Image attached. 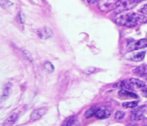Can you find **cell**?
Returning <instances> with one entry per match:
<instances>
[{
	"instance_id": "1",
	"label": "cell",
	"mask_w": 147,
	"mask_h": 126,
	"mask_svg": "<svg viewBox=\"0 0 147 126\" xmlns=\"http://www.w3.org/2000/svg\"><path fill=\"white\" fill-rule=\"evenodd\" d=\"M115 22L117 24H119V26H122V27L133 28L147 22V17L144 14H140V13H119V15L115 19Z\"/></svg>"
},
{
	"instance_id": "2",
	"label": "cell",
	"mask_w": 147,
	"mask_h": 126,
	"mask_svg": "<svg viewBox=\"0 0 147 126\" xmlns=\"http://www.w3.org/2000/svg\"><path fill=\"white\" fill-rule=\"evenodd\" d=\"M137 2H135V0H119L116 5L114 11L116 13H122L123 11H129L131 9H133L136 6Z\"/></svg>"
},
{
	"instance_id": "3",
	"label": "cell",
	"mask_w": 147,
	"mask_h": 126,
	"mask_svg": "<svg viewBox=\"0 0 147 126\" xmlns=\"http://www.w3.org/2000/svg\"><path fill=\"white\" fill-rule=\"evenodd\" d=\"M119 0H99L98 5V8L103 11H114Z\"/></svg>"
},
{
	"instance_id": "4",
	"label": "cell",
	"mask_w": 147,
	"mask_h": 126,
	"mask_svg": "<svg viewBox=\"0 0 147 126\" xmlns=\"http://www.w3.org/2000/svg\"><path fill=\"white\" fill-rule=\"evenodd\" d=\"M143 48H147V39H140L139 41H136V42L128 43V46H127V48L129 51L135 50V49Z\"/></svg>"
},
{
	"instance_id": "5",
	"label": "cell",
	"mask_w": 147,
	"mask_h": 126,
	"mask_svg": "<svg viewBox=\"0 0 147 126\" xmlns=\"http://www.w3.org/2000/svg\"><path fill=\"white\" fill-rule=\"evenodd\" d=\"M46 112H47V108L46 107H42V108H39V109H36L33 113L31 114V121H37V119H39L40 118H42V117L46 114Z\"/></svg>"
},
{
	"instance_id": "6",
	"label": "cell",
	"mask_w": 147,
	"mask_h": 126,
	"mask_svg": "<svg viewBox=\"0 0 147 126\" xmlns=\"http://www.w3.org/2000/svg\"><path fill=\"white\" fill-rule=\"evenodd\" d=\"M111 115V111L110 109H108L106 107H100L96 110V112L95 114V116L98 119H106L108 118Z\"/></svg>"
},
{
	"instance_id": "7",
	"label": "cell",
	"mask_w": 147,
	"mask_h": 126,
	"mask_svg": "<svg viewBox=\"0 0 147 126\" xmlns=\"http://www.w3.org/2000/svg\"><path fill=\"white\" fill-rule=\"evenodd\" d=\"M38 37L41 39H49L53 36V31L49 28H42L36 31Z\"/></svg>"
},
{
	"instance_id": "8",
	"label": "cell",
	"mask_w": 147,
	"mask_h": 126,
	"mask_svg": "<svg viewBox=\"0 0 147 126\" xmlns=\"http://www.w3.org/2000/svg\"><path fill=\"white\" fill-rule=\"evenodd\" d=\"M119 97L121 99H138L139 96L135 93L131 92V90L128 89H121L119 92Z\"/></svg>"
},
{
	"instance_id": "9",
	"label": "cell",
	"mask_w": 147,
	"mask_h": 126,
	"mask_svg": "<svg viewBox=\"0 0 147 126\" xmlns=\"http://www.w3.org/2000/svg\"><path fill=\"white\" fill-rule=\"evenodd\" d=\"M11 83H6L4 84V87H3V93H2V98H1V101H5L6 99L9 98V96L11 95Z\"/></svg>"
},
{
	"instance_id": "10",
	"label": "cell",
	"mask_w": 147,
	"mask_h": 126,
	"mask_svg": "<svg viewBox=\"0 0 147 126\" xmlns=\"http://www.w3.org/2000/svg\"><path fill=\"white\" fill-rule=\"evenodd\" d=\"M133 72L135 74L140 76V77H146L147 75V64H142V66H139L136 68H134Z\"/></svg>"
},
{
	"instance_id": "11",
	"label": "cell",
	"mask_w": 147,
	"mask_h": 126,
	"mask_svg": "<svg viewBox=\"0 0 147 126\" xmlns=\"http://www.w3.org/2000/svg\"><path fill=\"white\" fill-rule=\"evenodd\" d=\"M129 82L131 83V84L133 86V87H136V88H144L146 87V84L144 82L139 80V79H136V78H131Z\"/></svg>"
},
{
	"instance_id": "12",
	"label": "cell",
	"mask_w": 147,
	"mask_h": 126,
	"mask_svg": "<svg viewBox=\"0 0 147 126\" xmlns=\"http://www.w3.org/2000/svg\"><path fill=\"white\" fill-rule=\"evenodd\" d=\"M115 86L119 87V88H121V89H128V90H131L133 88V86L131 84L129 80L128 81H120L117 84H115Z\"/></svg>"
},
{
	"instance_id": "13",
	"label": "cell",
	"mask_w": 147,
	"mask_h": 126,
	"mask_svg": "<svg viewBox=\"0 0 147 126\" xmlns=\"http://www.w3.org/2000/svg\"><path fill=\"white\" fill-rule=\"evenodd\" d=\"M145 54H146L145 51H140V52H138V53L133 54L132 56H130L129 59L134 61V62H142V61H143V59H144Z\"/></svg>"
},
{
	"instance_id": "14",
	"label": "cell",
	"mask_w": 147,
	"mask_h": 126,
	"mask_svg": "<svg viewBox=\"0 0 147 126\" xmlns=\"http://www.w3.org/2000/svg\"><path fill=\"white\" fill-rule=\"evenodd\" d=\"M130 119L132 121H140V119H144V115L142 111H139V110H136V111H133L132 114L130 115Z\"/></svg>"
},
{
	"instance_id": "15",
	"label": "cell",
	"mask_w": 147,
	"mask_h": 126,
	"mask_svg": "<svg viewBox=\"0 0 147 126\" xmlns=\"http://www.w3.org/2000/svg\"><path fill=\"white\" fill-rule=\"evenodd\" d=\"M17 118H18V114L14 113V114H11V115L9 117V118L6 119V121L4 122V126H7V125H13L14 122L16 121Z\"/></svg>"
},
{
	"instance_id": "16",
	"label": "cell",
	"mask_w": 147,
	"mask_h": 126,
	"mask_svg": "<svg viewBox=\"0 0 147 126\" xmlns=\"http://www.w3.org/2000/svg\"><path fill=\"white\" fill-rule=\"evenodd\" d=\"M76 121H78V117L76 116H72V117H69L68 119H65V121L63 122V125H75L76 124Z\"/></svg>"
},
{
	"instance_id": "17",
	"label": "cell",
	"mask_w": 147,
	"mask_h": 126,
	"mask_svg": "<svg viewBox=\"0 0 147 126\" xmlns=\"http://www.w3.org/2000/svg\"><path fill=\"white\" fill-rule=\"evenodd\" d=\"M96 110H98V109H96V106H93V107L89 108V109L86 111V113H85V117H86L87 119H89V118H91V117H93L96 114Z\"/></svg>"
},
{
	"instance_id": "18",
	"label": "cell",
	"mask_w": 147,
	"mask_h": 126,
	"mask_svg": "<svg viewBox=\"0 0 147 126\" xmlns=\"http://www.w3.org/2000/svg\"><path fill=\"white\" fill-rule=\"evenodd\" d=\"M44 68H45V70L48 73H52V72H54V70H55V67L54 66L50 63V62H46L45 64H44Z\"/></svg>"
},
{
	"instance_id": "19",
	"label": "cell",
	"mask_w": 147,
	"mask_h": 126,
	"mask_svg": "<svg viewBox=\"0 0 147 126\" xmlns=\"http://www.w3.org/2000/svg\"><path fill=\"white\" fill-rule=\"evenodd\" d=\"M139 102L138 101H129V102H123L122 106L124 108H134L136 107Z\"/></svg>"
},
{
	"instance_id": "20",
	"label": "cell",
	"mask_w": 147,
	"mask_h": 126,
	"mask_svg": "<svg viewBox=\"0 0 147 126\" xmlns=\"http://www.w3.org/2000/svg\"><path fill=\"white\" fill-rule=\"evenodd\" d=\"M125 116V113L122 112V111H117L116 112V115H115V119H117V121H119V119H121L124 118Z\"/></svg>"
},
{
	"instance_id": "21",
	"label": "cell",
	"mask_w": 147,
	"mask_h": 126,
	"mask_svg": "<svg viewBox=\"0 0 147 126\" xmlns=\"http://www.w3.org/2000/svg\"><path fill=\"white\" fill-rule=\"evenodd\" d=\"M11 5H13V3L8 1V0H1V7L3 9H7L9 7H11Z\"/></svg>"
},
{
	"instance_id": "22",
	"label": "cell",
	"mask_w": 147,
	"mask_h": 126,
	"mask_svg": "<svg viewBox=\"0 0 147 126\" xmlns=\"http://www.w3.org/2000/svg\"><path fill=\"white\" fill-rule=\"evenodd\" d=\"M139 11H140V13H142V14H144V15H147V4L143 5L142 7L139 10Z\"/></svg>"
},
{
	"instance_id": "23",
	"label": "cell",
	"mask_w": 147,
	"mask_h": 126,
	"mask_svg": "<svg viewBox=\"0 0 147 126\" xmlns=\"http://www.w3.org/2000/svg\"><path fill=\"white\" fill-rule=\"evenodd\" d=\"M23 52H24V55L26 56V58H27L29 61H31V62H32V61H33V57H32V55H31L30 52H29L28 50H24Z\"/></svg>"
},
{
	"instance_id": "24",
	"label": "cell",
	"mask_w": 147,
	"mask_h": 126,
	"mask_svg": "<svg viewBox=\"0 0 147 126\" xmlns=\"http://www.w3.org/2000/svg\"><path fill=\"white\" fill-rule=\"evenodd\" d=\"M95 70H96L95 67L91 66V67H88V68L85 69V73H86V74H92V73L95 71Z\"/></svg>"
},
{
	"instance_id": "25",
	"label": "cell",
	"mask_w": 147,
	"mask_h": 126,
	"mask_svg": "<svg viewBox=\"0 0 147 126\" xmlns=\"http://www.w3.org/2000/svg\"><path fill=\"white\" fill-rule=\"evenodd\" d=\"M87 1H88V3H89V4H91V5H95V4H98L99 0H87Z\"/></svg>"
},
{
	"instance_id": "26",
	"label": "cell",
	"mask_w": 147,
	"mask_h": 126,
	"mask_svg": "<svg viewBox=\"0 0 147 126\" xmlns=\"http://www.w3.org/2000/svg\"><path fill=\"white\" fill-rule=\"evenodd\" d=\"M142 95H143V96L146 97V98H147V87H144V88L142 89Z\"/></svg>"
},
{
	"instance_id": "27",
	"label": "cell",
	"mask_w": 147,
	"mask_h": 126,
	"mask_svg": "<svg viewBox=\"0 0 147 126\" xmlns=\"http://www.w3.org/2000/svg\"><path fill=\"white\" fill-rule=\"evenodd\" d=\"M142 1H144V0H135V2H137V3H140Z\"/></svg>"
},
{
	"instance_id": "28",
	"label": "cell",
	"mask_w": 147,
	"mask_h": 126,
	"mask_svg": "<svg viewBox=\"0 0 147 126\" xmlns=\"http://www.w3.org/2000/svg\"><path fill=\"white\" fill-rule=\"evenodd\" d=\"M145 78H146V79H147V75H146V77H145Z\"/></svg>"
}]
</instances>
